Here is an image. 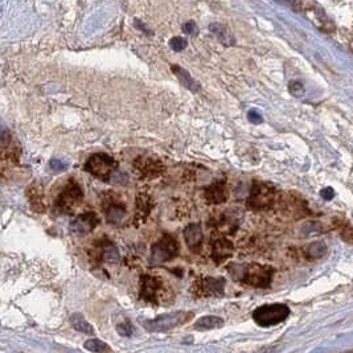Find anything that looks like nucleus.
I'll list each match as a JSON object with an SVG mask.
<instances>
[{
  "label": "nucleus",
  "mask_w": 353,
  "mask_h": 353,
  "mask_svg": "<svg viewBox=\"0 0 353 353\" xmlns=\"http://www.w3.org/2000/svg\"><path fill=\"white\" fill-rule=\"evenodd\" d=\"M70 321H72V325L74 327V330L79 331V332H84V334H89V335L94 334L93 327L85 320V319H84L82 315L74 314L72 317H70Z\"/></svg>",
  "instance_id": "b1692460"
},
{
  "label": "nucleus",
  "mask_w": 353,
  "mask_h": 353,
  "mask_svg": "<svg viewBox=\"0 0 353 353\" xmlns=\"http://www.w3.org/2000/svg\"><path fill=\"white\" fill-rule=\"evenodd\" d=\"M228 196H229L228 186H226V181L224 179L216 180L210 185L204 188V199H205L206 204H210V205H219V204L225 203Z\"/></svg>",
  "instance_id": "f3484780"
},
{
  "label": "nucleus",
  "mask_w": 353,
  "mask_h": 353,
  "mask_svg": "<svg viewBox=\"0 0 353 353\" xmlns=\"http://www.w3.org/2000/svg\"><path fill=\"white\" fill-rule=\"evenodd\" d=\"M84 347H85L88 350H90V352H94V353H113L112 348L108 347L105 341L98 340V339L88 340L85 344H84Z\"/></svg>",
  "instance_id": "393cba45"
},
{
  "label": "nucleus",
  "mask_w": 353,
  "mask_h": 353,
  "mask_svg": "<svg viewBox=\"0 0 353 353\" xmlns=\"http://www.w3.org/2000/svg\"><path fill=\"white\" fill-rule=\"evenodd\" d=\"M228 273L234 281L255 288H267L271 283L274 268L259 263H230Z\"/></svg>",
  "instance_id": "f257e3e1"
},
{
  "label": "nucleus",
  "mask_w": 353,
  "mask_h": 353,
  "mask_svg": "<svg viewBox=\"0 0 353 353\" xmlns=\"http://www.w3.org/2000/svg\"><path fill=\"white\" fill-rule=\"evenodd\" d=\"M184 239L192 253H200L203 249L204 233L200 224H189L184 229Z\"/></svg>",
  "instance_id": "a211bd4d"
},
{
  "label": "nucleus",
  "mask_w": 353,
  "mask_h": 353,
  "mask_svg": "<svg viewBox=\"0 0 353 353\" xmlns=\"http://www.w3.org/2000/svg\"><path fill=\"white\" fill-rule=\"evenodd\" d=\"M154 206L152 199L148 193L139 192L137 196V210H135V223L143 224L150 216L151 209Z\"/></svg>",
  "instance_id": "6ab92c4d"
},
{
  "label": "nucleus",
  "mask_w": 353,
  "mask_h": 353,
  "mask_svg": "<svg viewBox=\"0 0 353 353\" xmlns=\"http://www.w3.org/2000/svg\"><path fill=\"white\" fill-rule=\"evenodd\" d=\"M171 70H172L174 74L176 75L177 78H179L180 84H181L184 88H186L192 93H199L200 90H201L200 82L193 78L192 75H191V73L188 72L186 69L181 68L180 65H172L171 66Z\"/></svg>",
  "instance_id": "412c9836"
},
{
  "label": "nucleus",
  "mask_w": 353,
  "mask_h": 353,
  "mask_svg": "<svg viewBox=\"0 0 353 353\" xmlns=\"http://www.w3.org/2000/svg\"><path fill=\"white\" fill-rule=\"evenodd\" d=\"M248 119L254 124H259L263 122L262 114L259 112H257V110H250V112L248 113Z\"/></svg>",
  "instance_id": "7c9ffc66"
},
{
  "label": "nucleus",
  "mask_w": 353,
  "mask_h": 353,
  "mask_svg": "<svg viewBox=\"0 0 353 353\" xmlns=\"http://www.w3.org/2000/svg\"><path fill=\"white\" fill-rule=\"evenodd\" d=\"M186 45H188V43H186V40L183 39V37L177 36L170 40L171 49H174L175 52H181V50L185 49Z\"/></svg>",
  "instance_id": "cd10ccee"
},
{
  "label": "nucleus",
  "mask_w": 353,
  "mask_h": 353,
  "mask_svg": "<svg viewBox=\"0 0 353 353\" xmlns=\"http://www.w3.org/2000/svg\"><path fill=\"white\" fill-rule=\"evenodd\" d=\"M84 191L74 179H69L55 201V209L61 214H73L82 204Z\"/></svg>",
  "instance_id": "7ed1b4c3"
},
{
  "label": "nucleus",
  "mask_w": 353,
  "mask_h": 353,
  "mask_svg": "<svg viewBox=\"0 0 353 353\" xmlns=\"http://www.w3.org/2000/svg\"><path fill=\"white\" fill-rule=\"evenodd\" d=\"M26 196L30 199L31 208L36 213H43L45 210L44 205V189L40 183H33L26 189Z\"/></svg>",
  "instance_id": "aec40b11"
},
{
  "label": "nucleus",
  "mask_w": 353,
  "mask_h": 353,
  "mask_svg": "<svg viewBox=\"0 0 353 353\" xmlns=\"http://www.w3.org/2000/svg\"><path fill=\"white\" fill-rule=\"evenodd\" d=\"M102 208H103L107 223L112 225L119 226L127 216L126 206L114 193L107 192L102 196Z\"/></svg>",
  "instance_id": "9d476101"
},
{
  "label": "nucleus",
  "mask_w": 353,
  "mask_h": 353,
  "mask_svg": "<svg viewBox=\"0 0 353 353\" xmlns=\"http://www.w3.org/2000/svg\"><path fill=\"white\" fill-rule=\"evenodd\" d=\"M90 258L95 262H117L119 258V252L117 246L107 238H102L94 242L90 250Z\"/></svg>",
  "instance_id": "4468645a"
},
{
  "label": "nucleus",
  "mask_w": 353,
  "mask_h": 353,
  "mask_svg": "<svg viewBox=\"0 0 353 353\" xmlns=\"http://www.w3.org/2000/svg\"><path fill=\"white\" fill-rule=\"evenodd\" d=\"M307 250L311 258H320L327 252V246L324 242H314L308 246Z\"/></svg>",
  "instance_id": "a878e982"
},
{
  "label": "nucleus",
  "mask_w": 353,
  "mask_h": 353,
  "mask_svg": "<svg viewBox=\"0 0 353 353\" xmlns=\"http://www.w3.org/2000/svg\"><path fill=\"white\" fill-rule=\"evenodd\" d=\"M118 332L121 335H123V336H130V335L132 334V327L130 325V323L126 321V323L118 325Z\"/></svg>",
  "instance_id": "2f4dec72"
},
{
  "label": "nucleus",
  "mask_w": 353,
  "mask_h": 353,
  "mask_svg": "<svg viewBox=\"0 0 353 353\" xmlns=\"http://www.w3.org/2000/svg\"><path fill=\"white\" fill-rule=\"evenodd\" d=\"M288 90H290V93H291L294 97H301L304 93V85L301 81L295 79V81H291L288 84Z\"/></svg>",
  "instance_id": "c85d7f7f"
},
{
  "label": "nucleus",
  "mask_w": 353,
  "mask_h": 353,
  "mask_svg": "<svg viewBox=\"0 0 353 353\" xmlns=\"http://www.w3.org/2000/svg\"><path fill=\"white\" fill-rule=\"evenodd\" d=\"M209 30L220 40V43H223L224 45L228 46L234 45V36H233V33L230 32V30L226 25L221 23H212L209 25Z\"/></svg>",
  "instance_id": "4be33fe9"
},
{
  "label": "nucleus",
  "mask_w": 353,
  "mask_h": 353,
  "mask_svg": "<svg viewBox=\"0 0 353 353\" xmlns=\"http://www.w3.org/2000/svg\"><path fill=\"white\" fill-rule=\"evenodd\" d=\"M118 170V161L110 155L99 152L89 157L85 163V171L97 179L110 181L113 174Z\"/></svg>",
  "instance_id": "0eeeda50"
},
{
  "label": "nucleus",
  "mask_w": 353,
  "mask_h": 353,
  "mask_svg": "<svg viewBox=\"0 0 353 353\" xmlns=\"http://www.w3.org/2000/svg\"><path fill=\"white\" fill-rule=\"evenodd\" d=\"M290 315V308L286 304L274 303L261 306L253 312V319L261 327H271L285 321Z\"/></svg>",
  "instance_id": "423d86ee"
},
{
  "label": "nucleus",
  "mask_w": 353,
  "mask_h": 353,
  "mask_svg": "<svg viewBox=\"0 0 353 353\" xmlns=\"http://www.w3.org/2000/svg\"><path fill=\"white\" fill-rule=\"evenodd\" d=\"M224 325V320L219 316H204L195 323V328L197 331H208L221 328Z\"/></svg>",
  "instance_id": "5701e85b"
},
{
  "label": "nucleus",
  "mask_w": 353,
  "mask_h": 353,
  "mask_svg": "<svg viewBox=\"0 0 353 353\" xmlns=\"http://www.w3.org/2000/svg\"><path fill=\"white\" fill-rule=\"evenodd\" d=\"M210 246H212V259L216 265H221L228 258H230L233 255V246L232 241L226 238L225 235L217 234L216 237L213 235L212 241H210Z\"/></svg>",
  "instance_id": "2eb2a0df"
},
{
  "label": "nucleus",
  "mask_w": 353,
  "mask_h": 353,
  "mask_svg": "<svg viewBox=\"0 0 353 353\" xmlns=\"http://www.w3.org/2000/svg\"><path fill=\"white\" fill-rule=\"evenodd\" d=\"M192 317L191 312L185 311H176L171 314H164L155 317L154 320H144L143 327L150 332H167L175 327L186 323Z\"/></svg>",
  "instance_id": "6e6552de"
},
{
  "label": "nucleus",
  "mask_w": 353,
  "mask_h": 353,
  "mask_svg": "<svg viewBox=\"0 0 353 353\" xmlns=\"http://www.w3.org/2000/svg\"><path fill=\"white\" fill-rule=\"evenodd\" d=\"M132 168L139 179L143 180L156 179L161 176L166 171V167L160 159L151 156V155H142V156L135 157V160L132 161Z\"/></svg>",
  "instance_id": "1a4fd4ad"
},
{
  "label": "nucleus",
  "mask_w": 353,
  "mask_h": 353,
  "mask_svg": "<svg viewBox=\"0 0 353 353\" xmlns=\"http://www.w3.org/2000/svg\"><path fill=\"white\" fill-rule=\"evenodd\" d=\"M278 199L279 193L273 184L254 180L246 199V206L254 212H263L271 209Z\"/></svg>",
  "instance_id": "f03ea898"
},
{
  "label": "nucleus",
  "mask_w": 353,
  "mask_h": 353,
  "mask_svg": "<svg viewBox=\"0 0 353 353\" xmlns=\"http://www.w3.org/2000/svg\"><path fill=\"white\" fill-rule=\"evenodd\" d=\"M50 167H52L55 171H62L68 167V164L64 163L62 160H59V159H53V160L50 161Z\"/></svg>",
  "instance_id": "473e14b6"
},
{
  "label": "nucleus",
  "mask_w": 353,
  "mask_h": 353,
  "mask_svg": "<svg viewBox=\"0 0 353 353\" xmlns=\"http://www.w3.org/2000/svg\"><path fill=\"white\" fill-rule=\"evenodd\" d=\"M339 229H340L341 238L344 241H347L348 243H350L352 242V228H350V224L348 221H343L341 220L340 223H339Z\"/></svg>",
  "instance_id": "bb28decb"
},
{
  "label": "nucleus",
  "mask_w": 353,
  "mask_h": 353,
  "mask_svg": "<svg viewBox=\"0 0 353 353\" xmlns=\"http://www.w3.org/2000/svg\"><path fill=\"white\" fill-rule=\"evenodd\" d=\"M320 195H321V197H323L324 200H327V201H328V200L334 199L335 192H334V189H332V188H330V186H328V188H324V189L321 191Z\"/></svg>",
  "instance_id": "72a5a7b5"
},
{
  "label": "nucleus",
  "mask_w": 353,
  "mask_h": 353,
  "mask_svg": "<svg viewBox=\"0 0 353 353\" xmlns=\"http://www.w3.org/2000/svg\"><path fill=\"white\" fill-rule=\"evenodd\" d=\"M99 224V217L98 214L93 210H88V212H84L81 214L75 217L73 220L72 225V232L77 235H86L89 233H92L93 230L98 226Z\"/></svg>",
  "instance_id": "dca6fc26"
},
{
  "label": "nucleus",
  "mask_w": 353,
  "mask_h": 353,
  "mask_svg": "<svg viewBox=\"0 0 353 353\" xmlns=\"http://www.w3.org/2000/svg\"><path fill=\"white\" fill-rule=\"evenodd\" d=\"M347 353H350V352H347Z\"/></svg>",
  "instance_id": "f704fd0d"
},
{
  "label": "nucleus",
  "mask_w": 353,
  "mask_h": 353,
  "mask_svg": "<svg viewBox=\"0 0 353 353\" xmlns=\"http://www.w3.org/2000/svg\"><path fill=\"white\" fill-rule=\"evenodd\" d=\"M163 281L159 277L143 274L141 277V299L148 303H160L163 292Z\"/></svg>",
  "instance_id": "ddd939ff"
},
{
  "label": "nucleus",
  "mask_w": 353,
  "mask_h": 353,
  "mask_svg": "<svg viewBox=\"0 0 353 353\" xmlns=\"http://www.w3.org/2000/svg\"><path fill=\"white\" fill-rule=\"evenodd\" d=\"M241 220V210L228 209L223 210V213H220L219 216L214 217V220H210V225L214 226V229L217 230L219 234H233L235 230L238 229Z\"/></svg>",
  "instance_id": "9b49d317"
},
{
  "label": "nucleus",
  "mask_w": 353,
  "mask_h": 353,
  "mask_svg": "<svg viewBox=\"0 0 353 353\" xmlns=\"http://www.w3.org/2000/svg\"><path fill=\"white\" fill-rule=\"evenodd\" d=\"M21 148L8 132L0 135V177L6 176L19 163Z\"/></svg>",
  "instance_id": "39448f33"
},
{
  "label": "nucleus",
  "mask_w": 353,
  "mask_h": 353,
  "mask_svg": "<svg viewBox=\"0 0 353 353\" xmlns=\"http://www.w3.org/2000/svg\"><path fill=\"white\" fill-rule=\"evenodd\" d=\"M183 31L186 35H192V36H196L197 32H199V28L195 24V21H186L183 25Z\"/></svg>",
  "instance_id": "c756f323"
},
{
  "label": "nucleus",
  "mask_w": 353,
  "mask_h": 353,
  "mask_svg": "<svg viewBox=\"0 0 353 353\" xmlns=\"http://www.w3.org/2000/svg\"><path fill=\"white\" fill-rule=\"evenodd\" d=\"M226 281L223 277L213 278V277H205V278L197 279L193 283V292L200 297L221 296L225 291Z\"/></svg>",
  "instance_id": "f8f14e48"
},
{
  "label": "nucleus",
  "mask_w": 353,
  "mask_h": 353,
  "mask_svg": "<svg viewBox=\"0 0 353 353\" xmlns=\"http://www.w3.org/2000/svg\"><path fill=\"white\" fill-rule=\"evenodd\" d=\"M180 252V245L176 237L170 233H164L159 241H156L151 248L150 265L159 266L166 262L176 258Z\"/></svg>",
  "instance_id": "20e7f679"
}]
</instances>
